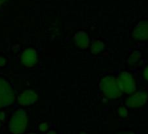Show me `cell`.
I'll return each instance as SVG.
<instances>
[{"label": "cell", "instance_id": "6da1fadb", "mask_svg": "<svg viewBox=\"0 0 148 134\" xmlns=\"http://www.w3.org/2000/svg\"><path fill=\"white\" fill-rule=\"evenodd\" d=\"M101 90L104 94L109 98H117L121 95V90L119 87L117 79L112 76H107L103 79L100 84Z\"/></svg>", "mask_w": 148, "mask_h": 134}, {"label": "cell", "instance_id": "7a4b0ae2", "mask_svg": "<svg viewBox=\"0 0 148 134\" xmlns=\"http://www.w3.org/2000/svg\"><path fill=\"white\" fill-rule=\"evenodd\" d=\"M117 82L121 92L125 93H132L136 90L135 81L132 76L127 72H121L117 79Z\"/></svg>", "mask_w": 148, "mask_h": 134}, {"label": "cell", "instance_id": "3957f363", "mask_svg": "<svg viewBox=\"0 0 148 134\" xmlns=\"http://www.w3.org/2000/svg\"><path fill=\"white\" fill-rule=\"evenodd\" d=\"M13 94L10 85L0 79V106H5L12 102Z\"/></svg>", "mask_w": 148, "mask_h": 134}, {"label": "cell", "instance_id": "277c9868", "mask_svg": "<svg viewBox=\"0 0 148 134\" xmlns=\"http://www.w3.org/2000/svg\"><path fill=\"white\" fill-rule=\"evenodd\" d=\"M148 100V94L144 91H139L130 96L126 100V105L130 108H139Z\"/></svg>", "mask_w": 148, "mask_h": 134}, {"label": "cell", "instance_id": "5b68a950", "mask_svg": "<svg viewBox=\"0 0 148 134\" xmlns=\"http://www.w3.org/2000/svg\"><path fill=\"white\" fill-rule=\"evenodd\" d=\"M132 35L135 39L147 40L148 39V21L139 22L136 25Z\"/></svg>", "mask_w": 148, "mask_h": 134}, {"label": "cell", "instance_id": "8992f818", "mask_svg": "<svg viewBox=\"0 0 148 134\" xmlns=\"http://www.w3.org/2000/svg\"><path fill=\"white\" fill-rule=\"evenodd\" d=\"M38 60L37 52L33 49H27L22 54V62L25 66H33Z\"/></svg>", "mask_w": 148, "mask_h": 134}, {"label": "cell", "instance_id": "52a82bcc", "mask_svg": "<svg viewBox=\"0 0 148 134\" xmlns=\"http://www.w3.org/2000/svg\"><path fill=\"white\" fill-rule=\"evenodd\" d=\"M74 40H75V44L80 49H86L89 46L90 40L89 37L86 33L84 31H79L74 36Z\"/></svg>", "mask_w": 148, "mask_h": 134}, {"label": "cell", "instance_id": "ba28073f", "mask_svg": "<svg viewBox=\"0 0 148 134\" xmlns=\"http://www.w3.org/2000/svg\"><path fill=\"white\" fill-rule=\"evenodd\" d=\"M36 99H37V95L32 91H26L24 93H22L18 98L19 103L24 105L32 104Z\"/></svg>", "mask_w": 148, "mask_h": 134}, {"label": "cell", "instance_id": "9c48e42d", "mask_svg": "<svg viewBox=\"0 0 148 134\" xmlns=\"http://www.w3.org/2000/svg\"><path fill=\"white\" fill-rule=\"evenodd\" d=\"M104 47H105V44L103 42H101L99 40H96V41H93V43L92 44L91 51L93 54H98L104 49Z\"/></svg>", "mask_w": 148, "mask_h": 134}, {"label": "cell", "instance_id": "30bf717a", "mask_svg": "<svg viewBox=\"0 0 148 134\" xmlns=\"http://www.w3.org/2000/svg\"><path fill=\"white\" fill-rule=\"evenodd\" d=\"M140 57H141V52L138 51H133L131 54V56L128 57V61L127 62H128L129 64L133 65V64H137L138 62Z\"/></svg>", "mask_w": 148, "mask_h": 134}, {"label": "cell", "instance_id": "8fae6325", "mask_svg": "<svg viewBox=\"0 0 148 134\" xmlns=\"http://www.w3.org/2000/svg\"><path fill=\"white\" fill-rule=\"evenodd\" d=\"M118 112H119V114L121 117H123V118L127 117V115H128V111H127V110H126L125 107H119V108L118 109Z\"/></svg>", "mask_w": 148, "mask_h": 134}, {"label": "cell", "instance_id": "7c38bea8", "mask_svg": "<svg viewBox=\"0 0 148 134\" xmlns=\"http://www.w3.org/2000/svg\"><path fill=\"white\" fill-rule=\"evenodd\" d=\"M143 77L145 78V80L148 81V65L145 67V68L144 69V71H143Z\"/></svg>", "mask_w": 148, "mask_h": 134}, {"label": "cell", "instance_id": "4fadbf2b", "mask_svg": "<svg viewBox=\"0 0 148 134\" xmlns=\"http://www.w3.org/2000/svg\"><path fill=\"white\" fill-rule=\"evenodd\" d=\"M119 134H134V133L132 132V131H124V132H121V133H119Z\"/></svg>", "mask_w": 148, "mask_h": 134}, {"label": "cell", "instance_id": "5bb4252c", "mask_svg": "<svg viewBox=\"0 0 148 134\" xmlns=\"http://www.w3.org/2000/svg\"><path fill=\"white\" fill-rule=\"evenodd\" d=\"M1 62H5V59L2 58V57H0V65H4V64L1 63Z\"/></svg>", "mask_w": 148, "mask_h": 134}, {"label": "cell", "instance_id": "9a60e30c", "mask_svg": "<svg viewBox=\"0 0 148 134\" xmlns=\"http://www.w3.org/2000/svg\"><path fill=\"white\" fill-rule=\"evenodd\" d=\"M5 2V0H0V5H3L4 3Z\"/></svg>", "mask_w": 148, "mask_h": 134}]
</instances>
